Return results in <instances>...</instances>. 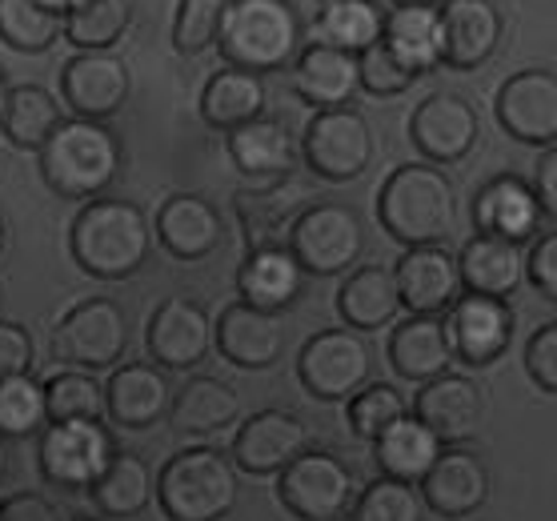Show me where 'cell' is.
<instances>
[{"instance_id": "cell-41", "label": "cell", "mask_w": 557, "mask_h": 521, "mask_svg": "<svg viewBox=\"0 0 557 521\" xmlns=\"http://www.w3.org/2000/svg\"><path fill=\"white\" fill-rule=\"evenodd\" d=\"M0 40L16 52H49L61 40V16L40 0H0Z\"/></svg>"}, {"instance_id": "cell-54", "label": "cell", "mask_w": 557, "mask_h": 521, "mask_svg": "<svg viewBox=\"0 0 557 521\" xmlns=\"http://www.w3.org/2000/svg\"><path fill=\"white\" fill-rule=\"evenodd\" d=\"M9 477V445H4V437H0V482Z\"/></svg>"}, {"instance_id": "cell-45", "label": "cell", "mask_w": 557, "mask_h": 521, "mask_svg": "<svg viewBox=\"0 0 557 521\" xmlns=\"http://www.w3.org/2000/svg\"><path fill=\"white\" fill-rule=\"evenodd\" d=\"M354 521H425L418 485L377 477L354 497Z\"/></svg>"}, {"instance_id": "cell-44", "label": "cell", "mask_w": 557, "mask_h": 521, "mask_svg": "<svg viewBox=\"0 0 557 521\" xmlns=\"http://www.w3.org/2000/svg\"><path fill=\"white\" fill-rule=\"evenodd\" d=\"M45 385L33 373L0 382V437H33L45 430Z\"/></svg>"}, {"instance_id": "cell-27", "label": "cell", "mask_w": 557, "mask_h": 521, "mask_svg": "<svg viewBox=\"0 0 557 521\" xmlns=\"http://www.w3.org/2000/svg\"><path fill=\"white\" fill-rule=\"evenodd\" d=\"M301 285H305V273L285 245L249 249L245 265L237 269L242 301L253 309H265V313H285L301 297Z\"/></svg>"}, {"instance_id": "cell-58", "label": "cell", "mask_w": 557, "mask_h": 521, "mask_svg": "<svg viewBox=\"0 0 557 521\" xmlns=\"http://www.w3.org/2000/svg\"><path fill=\"white\" fill-rule=\"evenodd\" d=\"M73 521H104V518H73Z\"/></svg>"}, {"instance_id": "cell-7", "label": "cell", "mask_w": 557, "mask_h": 521, "mask_svg": "<svg viewBox=\"0 0 557 521\" xmlns=\"http://www.w3.org/2000/svg\"><path fill=\"white\" fill-rule=\"evenodd\" d=\"M277 497L297 521H342L354 509L357 477L337 454L305 449L277 473Z\"/></svg>"}, {"instance_id": "cell-50", "label": "cell", "mask_w": 557, "mask_h": 521, "mask_svg": "<svg viewBox=\"0 0 557 521\" xmlns=\"http://www.w3.org/2000/svg\"><path fill=\"white\" fill-rule=\"evenodd\" d=\"M521 277L542 293L545 301H557V237L545 233L542 241H533L530 257H521Z\"/></svg>"}, {"instance_id": "cell-38", "label": "cell", "mask_w": 557, "mask_h": 521, "mask_svg": "<svg viewBox=\"0 0 557 521\" xmlns=\"http://www.w3.org/2000/svg\"><path fill=\"white\" fill-rule=\"evenodd\" d=\"M133 25V0H69L61 37L81 52H109Z\"/></svg>"}, {"instance_id": "cell-57", "label": "cell", "mask_w": 557, "mask_h": 521, "mask_svg": "<svg viewBox=\"0 0 557 521\" xmlns=\"http://www.w3.org/2000/svg\"><path fill=\"white\" fill-rule=\"evenodd\" d=\"M4 97H9V85H4V73H0V113H4Z\"/></svg>"}, {"instance_id": "cell-5", "label": "cell", "mask_w": 557, "mask_h": 521, "mask_svg": "<svg viewBox=\"0 0 557 521\" xmlns=\"http://www.w3.org/2000/svg\"><path fill=\"white\" fill-rule=\"evenodd\" d=\"M152 494L169 521H225L237 506V470L213 445H189L165 461Z\"/></svg>"}, {"instance_id": "cell-2", "label": "cell", "mask_w": 557, "mask_h": 521, "mask_svg": "<svg viewBox=\"0 0 557 521\" xmlns=\"http://www.w3.org/2000/svg\"><path fill=\"white\" fill-rule=\"evenodd\" d=\"M377 221L397 245H445L457 221V189L445 169L413 161L377 189Z\"/></svg>"}, {"instance_id": "cell-28", "label": "cell", "mask_w": 557, "mask_h": 521, "mask_svg": "<svg viewBox=\"0 0 557 521\" xmlns=\"http://www.w3.org/2000/svg\"><path fill=\"white\" fill-rule=\"evenodd\" d=\"M449 361H454V349H449L442 318H413L409 313L389 333V365L406 382H433V377L449 373Z\"/></svg>"}, {"instance_id": "cell-53", "label": "cell", "mask_w": 557, "mask_h": 521, "mask_svg": "<svg viewBox=\"0 0 557 521\" xmlns=\"http://www.w3.org/2000/svg\"><path fill=\"white\" fill-rule=\"evenodd\" d=\"M421 4H442V0H393V9H421Z\"/></svg>"}, {"instance_id": "cell-47", "label": "cell", "mask_w": 557, "mask_h": 521, "mask_svg": "<svg viewBox=\"0 0 557 521\" xmlns=\"http://www.w3.org/2000/svg\"><path fill=\"white\" fill-rule=\"evenodd\" d=\"M413 73L393 61V52L385 45H369L366 52H357V89L373 92V97H401L413 89Z\"/></svg>"}, {"instance_id": "cell-17", "label": "cell", "mask_w": 557, "mask_h": 521, "mask_svg": "<svg viewBox=\"0 0 557 521\" xmlns=\"http://www.w3.org/2000/svg\"><path fill=\"white\" fill-rule=\"evenodd\" d=\"M490 489H494V482H490L485 461L473 449H466V445H445L437 461H433V470L418 485L421 506L449 521L478 513L490 501Z\"/></svg>"}, {"instance_id": "cell-31", "label": "cell", "mask_w": 557, "mask_h": 521, "mask_svg": "<svg viewBox=\"0 0 557 521\" xmlns=\"http://www.w3.org/2000/svg\"><path fill=\"white\" fill-rule=\"evenodd\" d=\"M381 45L413 77L433 73L442 64V13H437V4L433 9L421 4V9H393V13H385Z\"/></svg>"}, {"instance_id": "cell-14", "label": "cell", "mask_w": 557, "mask_h": 521, "mask_svg": "<svg viewBox=\"0 0 557 521\" xmlns=\"http://www.w3.org/2000/svg\"><path fill=\"white\" fill-rule=\"evenodd\" d=\"M445 337L461 365L485 369L513 345V309L494 297H457L445 309Z\"/></svg>"}, {"instance_id": "cell-48", "label": "cell", "mask_w": 557, "mask_h": 521, "mask_svg": "<svg viewBox=\"0 0 557 521\" xmlns=\"http://www.w3.org/2000/svg\"><path fill=\"white\" fill-rule=\"evenodd\" d=\"M525 373L542 394H557V325H542L525 345Z\"/></svg>"}, {"instance_id": "cell-13", "label": "cell", "mask_w": 557, "mask_h": 521, "mask_svg": "<svg viewBox=\"0 0 557 521\" xmlns=\"http://www.w3.org/2000/svg\"><path fill=\"white\" fill-rule=\"evenodd\" d=\"M133 77L116 52H76L61 64V101L81 121H109L125 109Z\"/></svg>"}, {"instance_id": "cell-43", "label": "cell", "mask_w": 557, "mask_h": 521, "mask_svg": "<svg viewBox=\"0 0 557 521\" xmlns=\"http://www.w3.org/2000/svg\"><path fill=\"white\" fill-rule=\"evenodd\" d=\"M406 394L389 382H366L345 406V421H349L354 437H361V442H377L381 433L389 430L397 418H406Z\"/></svg>"}, {"instance_id": "cell-15", "label": "cell", "mask_w": 557, "mask_h": 521, "mask_svg": "<svg viewBox=\"0 0 557 521\" xmlns=\"http://www.w3.org/2000/svg\"><path fill=\"white\" fill-rule=\"evenodd\" d=\"M497 125L521 145H554L557 140V77L554 69H521L497 89Z\"/></svg>"}, {"instance_id": "cell-42", "label": "cell", "mask_w": 557, "mask_h": 521, "mask_svg": "<svg viewBox=\"0 0 557 521\" xmlns=\"http://www.w3.org/2000/svg\"><path fill=\"white\" fill-rule=\"evenodd\" d=\"M237 216H242L245 233H249V249H265V245H285L289 233V209L297 201H285L281 185L273 189H242L237 197Z\"/></svg>"}, {"instance_id": "cell-22", "label": "cell", "mask_w": 557, "mask_h": 521, "mask_svg": "<svg viewBox=\"0 0 557 521\" xmlns=\"http://www.w3.org/2000/svg\"><path fill=\"white\" fill-rule=\"evenodd\" d=\"M213 345L216 353L225 357L228 365L237 369H273L285 353V325L281 313H265L245 301L221 309V318L213 325Z\"/></svg>"}, {"instance_id": "cell-30", "label": "cell", "mask_w": 557, "mask_h": 521, "mask_svg": "<svg viewBox=\"0 0 557 521\" xmlns=\"http://www.w3.org/2000/svg\"><path fill=\"white\" fill-rule=\"evenodd\" d=\"M293 92L305 104H313L317 113L321 109H345V104H354L357 57L325 49V45H309L297 57V64H293Z\"/></svg>"}, {"instance_id": "cell-19", "label": "cell", "mask_w": 557, "mask_h": 521, "mask_svg": "<svg viewBox=\"0 0 557 521\" xmlns=\"http://www.w3.org/2000/svg\"><path fill=\"white\" fill-rule=\"evenodd\" d=\"M393 285H397V301L413 318H437L461 297L457 257L445 245H413L393 265Z\"/></svg>"}, {"instance_id": "cell-10", "label": "cell", "mask_w": 557, "mask_h": 521, "mask_svg": "<svg viewBox=\"0 0 557 521\" xmlns=\"http://www.w3.org/2000/svg\"><path fill=\"white\" fill-rule=\"evenodd\" d=\"M301 153L305 165L313 169L321 181L345 185V181H357L373 165V128L349 104L345 109H321L305 125Z\"/></svg>"}, {"instance_id": "cell-11", "label": "cell", "mask_w": 557, "mask_h": 521, "mask_svg": "<svg viewBox=\"0 0 557 521\" xmlns=\"http://www.w3.org/2000/svg\"><path fill=\"white\" fill-rule=\"evenodd\" d=\"M369 345L354 330H321L297 353V377L317 401H349L369 382Z\"/></svg>"}, {"instance_id": "cell-25", "label": "cell", "mask_w": 557, "mask_h": 521, "mask_svg": "<svg viewBox=\"0 0 557 521\" xmlns=\"http://www.w3.org/2000/svg\"><path fill=\"white\" fill-rule=\"evenodd\" d=\"M473 225L478 233L502 237V241H530L542 225V204L533 197L530 181L518 173H497L473 193Z\"/></svg>"}, {"instance_id": "cell-12", "label": "cell", "mask_w": 557, "mask_h": 521, "mask_svg": "<svg viewBox=\"0 0 557 521\" xmlns=\"http://www.w3.org/2000/svg\"><path fill=\"white\" fill-rule=\"evenodd\" d=\"M482 137V121H478V109L469 97L449 89L430 92L425 101L413 109L409 116V140L421 153L425 165H457L473 153V145Z\"/></svg>"}, {"instance_id": "cell-16", "label": "cell", "mask_w": 557, "mask_h": 521, "mask_svg": "<svg viewBox=\"0 0 557 521\" xmlns=\"http://www.w3.org/2000/svg\"><path fill=\"white\" fill-rule=\"evenodd\" d=\"M145 349L157 369H197L213 349V321L201 301L169 297L152 309Z\"/></svg>"}, {"instance_id": "cell-51", "label": "cell", "mask_w": 557, "mask_h": 521, "mask_svg": "<svg viewBox=\"0 0 557 521\" xmlns=\"http://www.w3.org/2000/svg\"><path fill=\"white\" fill-rule=\"evenodd\" d=\"M533 197L542 204V216H557V145H545L537 165H533Z\"/></svg>"}, {"instance_id": "cell-34", "label": "cell", "mask_w": 557, "mask_h": 521, "mask_svg": "<svg viewBox=\"0 0 557 521\" xmlns=\"http://www.w3.org/2000/svg\"><path fill=\"white\" fill-rule=\"evenodd\" d=\"M152 485H157V477H152L149 461L137 458V454H121V449H116L101 477L89 485L92 509H97L104 521L137 518V513L149 509Z\"/></svg>"}, {"instance_id": "cell-40", "label": "cell", "mask_w": 557, "mask_h": 521, "mask_svg": "<svg viewBox=\"0 0 557 521\" xmlns=\"http://www.w3.org/2000/svg\"><path fill=\"white\" fill-rule=\"evenodd\" d=\"M49 421H104V385L85 369H61L45 382Z\"/></svg>"}, {"instance_id": "cell-35", "label": "cell", "mask_w": 557, "mask_h": 521, "mask_svg": "<svg viewBox=\"0 0 557 521\" xmlns=\"http://www.w3.org/2000/svg\"><path fill=\"white\" fill-rule=\"evenodd\" d=\"M442 449L445 445L437 442L413 413L397 418L389 430L373 442L381 477H393V482H406V485H421V477L433 470V461H437Z\"/></svg>"}, {"instance_id": "cell-56", "label": "cell", "mask_w": 557, "mask_h": 521, "mask_svg": "<svg viewBox=\"0 0 557 521\" xmlns=\"http://www.w3.org/2000/svg\"><path fill=\"white\" fill-rule=\"evenodd\" d=\"M4 245H9V225H4V213H0V253H4Z\"/></svg>"}, {"instance_id": "cell-37", "label": "cell", "mask_w": 557, "mask_h": 521, "mask_svg": "<svg viewBox=\"0 0 557 521\" xmlns=\"http://www.w3.org/2000/svg\"><path fill=\"white\" fill-rule=\"evenodd\" d=\"M381 21L377 0H325L313 16V45L357 57L381 40Z\"/></svg>"}, {"instance_id": "cell-52", "label": "cell", "mask_w": 557, "mask_h": 521, "mask_svg": "<svg viewBox=\"0 0 557 521\" xmlns=\"http://www.w3.org/2000/svg\"><path fill=\"white\" fill-rule=\"evenodd\" d=\"M0 521H61V509L45 494H13L0 501Z\"/></svg>"}, {"instance_id": "cell-3", "label": "cell", "mask_w": 557, "mask_h": 521, "mask_svg": "<svg viewBox=\"0 0 557 521\" xmlns=\"http://www.w3.org/2000/svg\"><path fill=\"white\" fill-rule=\"evenodd\" d=\"M40 177L64 201L101 197L121 173V137L101 121H61L37 149Z\"/></svg>"}, {"instance_id": "cell-8", "label": "cell", "mask_w": 557, "mask_h": 521, "mask_svg": "<svg viewBox=\"0 0 557 521\" xmlns=\"http://www.w3.org/2000/svg\"><path fill=\"white\" fill-rule=\"evenodd\" d=\"M128 349V321L125 309L109 297H89L57 321L52 330V357L69 369L101 373L113 369Z\"/></svg>"}, {"instance_id": "cell-26", "label": "cell", "mask_w": 557, "mask_h": 521, "mask_svg": "<svg viewBox=\"0 0 557 521\" xmlns=\"http://www.w3.org/2000/svg\"><path fill=\"white\" fill-rule=\"evenodd\" d=\"M228 161L253 185L273 189V185H285L293 177L297 145H293L289 128L281 125L277 116H257V121L228 133Z\"/></svg>"}, {"instance_id": "cell-6", "label": "cell", "mask_w": 557, "mask_h": 521, "mask_svg": "<svg viewBox=\"0 0 557 521\" xmlns=\"http://www.w3.org/2000/svg\"><path fill=\"white\" fill-rule=\"evenodd\" d=\"M285 249L297 257L301 273L333 277L361 261L366 253V225L357 209L342 201H313L293 216L285 233Z\"/></svg>"}, {"instance_id": "cell-55", "label": "cell", "mask_w": 557, "mask_h": 521, "mask_svg": "<svg viewBox=\"0 0 557 521\" xmlns=\"http://www.w3.org/2000/svg\"><path fill=\"white\" fill-rule=\"evenodd\" d=\"M40 4H45V9H49V13L64 16V4H69V0H40Z\"/></svg>"}, {"instance_id": "cell-18", "label": "cell", "mask_w": 557, "mask_h": 521, "mask_svg": "<svg viewBox=\"0 0 557 521\" xmlns=\"http://www.w3.org/2000/svg\"><path fill=\"white\" fill-rule=\"evenodd\" d=\"M309 449V425L289 409H261L253 418H245V425L233 437V470L253 473V477H269L281 473L297 454Z\"/></svg>"}, {"instance_id": "cell-24", "label": "cell", "mask_w": 557, "mask_h": 521, "mask_svg": "<svg viewBox=\"0 0 557 521\" xmlns=\"http://www.w3.org/2000/svg\"><path fill=\"white\" fill-rule=\"evenodd\" d=\"M157 241L177 261H205L225 241V221L201 193H173L157 209Z\"/></svg>"}, {"instance_id": "cell-36", "label": "cell", "mask_w": 557, "mask_h": 521, "mask_svg": "<svg viewBox=\"0 0 557 521\" xmlns=\"http://www.w3.org/2000/svg\"><path fill=\"white\" fill-rule=\"evenodd\" d=\"M397 285H393V269L385 265H361L342 281L337 289V313L354 333L381 330L397 318Z\"/></svg>"}, {"instance_id": "cell-49", "label": "cell", "mask_w": 557, "mask_h": 521, "mask_svg": "<svg viewBox=\"0 0 557 521\" xmlns=\"http://www.w3.org/2000/svg\"><path fill=\"white\" fill-rule=\"evenodd\" d=\"M33 361H37L33 333H28L21 321H0V382H4V377L33 373Z\"/></svg>"}, {"instance_id": "cell-33", "label": "cell", "mask_w": 557, "mask_h": 521, "mask_svg": "<svg viewBox=\"0 0 557 521\" xmlns=\"http://www.w3.org/2000/svg\"><path fill=\"white\" fill-rule=\"evenodd\" d=\"M265 80L245 69H216L201 89V121L209 128L233 133V128L249 125L257 116H265Z\"/></svg>"}, {"instance_id": "cell-1", "label": "cell", "mask_w": 557, "mask_h": 521, "mask_svg": "<svg viewBox=\"0 0 557 521\" xmlns=\"http://www.w3.org/2000/svg\"><path fill=\"white\" fill-rule=\"evenodd\" d=\"M69 253L89 277L125 281L140 273L152 253V225L145 209L125 197H92L73 216Z\"/></svg>"}, {"instance_id": "cell-9", "label": "cell", "mask_w": 557, "mask_h": 521, "mask_svg": "<svg viewBox=\"0 0 557 521\" xmlns=\"http://www.w3.org/2000/svg\"><path fill=\"white\" fill-rule=\"evenodd\" d=\"M113 454L116 442L104 421H49L37 442L45 482L73 494H89V485L101 477Z\"/></svg>"}, {"instance_id": "cell-46", "label": "cell", "mask_w": 557, "mask_h": 521, "mask_svg": "<svg viewBox=\"0 0 557 521\" xmlns=\"http://www.w3.org/2000/svg\"><path fill=\"white\" fill-rule=\"evenodd\" d=\"M225 0H181L177 21H173V49L181 57H197L216 40Z\"/></svg>"}, {"instance_id": "cell-4", "label": "cell", "mask_w": 557, "mask_h": 521, "mask_svg": "<svg viewBox=\"0 0 557 521\" xmlns=\"http://www.w3.org/2000/svg\"><path fill=\"white\" fill-rule=\"evenodd\" d=\"M297 40H301V21L289 0H225L213 45L228 69L261 77L293 61Z\"/></svg>"}, {"instance_id": "cell-32", "label": "cell", "mask_w": 557, "mask_h": 521, "mask_svg": "<svg viewBox=\"0 0 557 521\" xmlns=\"http://www.w3.org/2000/svg\"><path fill=\"white\" fill-rule=\"evenodd\" d=\"M242 413V397L221 377H189L169 401V425L189 437H209L233 425Z\"/></svg>"}, {"instance_id": "cell-21", "label": "cell", "mask_w": 557, "mask_h": 521, "mask_svg": "<svg viewBox=\"0 0 557 521\" xmlns=\"http://www.w3.org/2000/svg\"><path fill=\"white\" fill-rule=\"evenodd\" d=\"M413 418L442 445H466L485 418V394L461 373H442L418 389Z\"/></svg>"}, {"instance_id": "cell-20", "label": "cell", "mask_w": 557, "mask_h": 521, "mask_svg": "<svg viewBox=\"0 0 557 521\" xmlns=\"http://www.w3.org/2000/svg\"><path fill=\"white\" fill-rule=\"evenodd\" d=\"M442 64L478 69L502 49L506 13L497 0H442Z\"/></svg>"}, {"instance_id": "cell-29", "label": "cell", "mask_w": 557, "mask_h": 521, "mask_svg": "<svg viewBox=\"0 0 557 521\" xmlns=\"http://www.w3.org/2000/svg\"><path fill=\"white\" fill-rule=\"evenodd\" d=\"M457 277H461V289L473 293V297L506 301L521 285V249L513 241L478 233L457 253Z\"/></svg>"}, {"instance_id": "cell-23", "label": "cell", "mask_w": 557, "mask_h": 521, "mask_svg": "<svg viewBox=\"0 0 557 521\" xmlns=\"http://www.w3.org/2000/svg\"><path fill=\"white\" fill-rule=\"evenodd\" d=\"M169 401H173V385L165 369H157L152 361H128L113 369V377L104 385V418L121 430L157 425L161 418H169Z\"/></svg>"}, {"instance_id": "cell-39", "label": "cell", "mask_w": 557, "mask_h": 521, "mask_svg": "<svg viewBox=\"0 0 557 521\" xmlns=\"http://www.w3.org/2000/svg\"><path fill=\"white\" fill-rule=\"evenodd\" d=\"M61 104L45 85H13L4 97V113H0V133L9 137L16 149H33L52 137V128L61 125Z\"/></svg>"}]
</instances>
